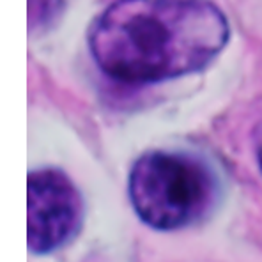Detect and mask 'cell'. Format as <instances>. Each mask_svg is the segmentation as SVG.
<instances>
[{
    "label": "cell",
    "mask_w": 262,
    "mask_h": 262,
    "mask_svg": "<svg viewBox=\"0 0 262 262\" xmlns=\"http://www.w3.org/2000/svg\"><path fill=\"white\" fill-rule=\"evenodd\" d=\"M229 36L209 0H117L92 23L89 48L112 78L152 83L204 69Z\"/></svg>",
    "instance_id": "1"
},
{
    "label": "cell",
    "mask_w": 262,
    "mask_h": 262,
    "mask_svg": "<svg viewBox=\"0 0 262 262\" xmlns=\"http://www.w3.org/2000/svg\"><path fill=\"white\" fill-rule=\"evenodd\" d=\"M209 168L193 156L145 152L133 163L128 193L137 216L156 230H179L199 222L214 199Z\"/></svg>",
    "instance_id": "2"
},
{
    "label": "cell",
    "mask_w": 262,
    "mask_h": 262,
    "mask_svg": "<svg viewBox=\"0 0 262 262\" xmlns=\"http://www.w3.org/2000/svg\"><path fill=\"white\" fill-rule=\"evenodd\" d=\"M83 204L76 186L57 168L27 177V246L36 255L62 248L82 225Z\"/></svg>",
    "instance_id": "3"
},
{
    "label": "cell",
    "mask_w": 262,
    "mask_h": 262,
    "mask_svg": "<svg viewBox=\"0 0 262 262\" xmlns=\"http://www.w3.org/2000/svg\"><path fill=\"white\" fill-rule=\"evenodd\" d=\"M53 0H29V23L36 27V23H43L50 16V9Z\"/></svg>",
    "instance_id": "4"
},
{
    "label": "cell",
    "mask_w": 262,
    "mask_h": 262,
    "mask_svg": "<svg viewBox=\"0 0 262 262\" xmlns=\"http://www.w3.org/2000/svg\"><path fill=\"white\" fill-rule=\"evenodd\" d=\"M257 161H259V167L262 170V129L259 133V137H257Z\"/></svg>",
    "instance_id": "5"
}]
</instances>
